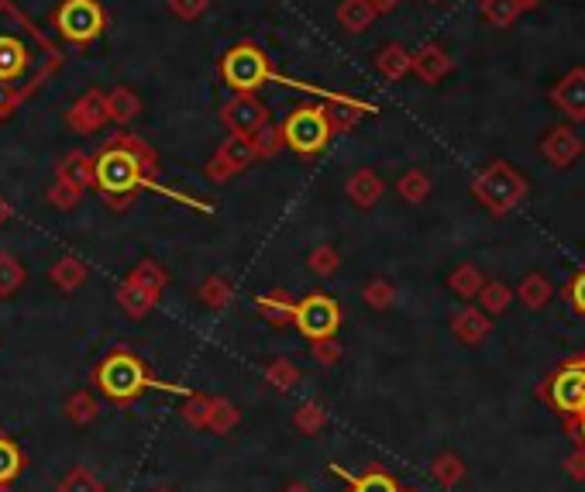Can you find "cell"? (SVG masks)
I'll return each mask as SVG.
<instances>
[{
	"mask_svg": "<svg viewBox=\"0 0 585 492\" xmlns=\"http://www.w3.org/2000/svg\"><path fill=\"white\" fill-rule=\"evenodd\" d=\"M59 66V45L14 0H0V121L35 97Z\"/></svg>",
	"mask_w": 585,
	"mask_h": 492,
	"instance_id": "1",
	"label": "cell"
},
{
	"mask_svg": "<svg viewBox=\"0 0 585 492\" xmlns=\"http://www.w3.org/2000/svg\"><path fill=\"white\" fill-rule=\"evenodd\" d=\"M97 162V186L93 190L100 193V200L107 203L111 210H128L135 203L138 190H155L162 197H173L186 207H197L210 214V203L197 200V197H183V193L169 190V186H159V155H155L152 145H145L138 135L131 131H117L114 138H107L100 145V152L93 155Z\"/></svg>",
	"mask_w": 585,
	"mask_h": 492,
	"instance_id": "2",
	"label": "cell"
},
{
	"mask_svg": "<svg viewBox=\"0 0 585 492\" xmlns=\"http://www.w3.org/2000/svg\"><path fill=\"white\" fill-rule=\"evenodd\" d=\"M100 393L111 396L114 403H131L135 396H142L145 389H169V393H190L183 386H166V382H155L148 376L145 362L135 351H111L107 358H100V365L93 369Z\"/></svg>",
	"mask_w": 585,
	"mask_h": 492,
	"instance_id": "3",
	"label": "cell"
},
{
	"mask_svg": "<svg viewBox=\"0 0 585 492\" xmlns=\"http://www.w3.org/2000/svg\"><path fill=\"white\" fill-rule=\"evenodd\" d=\"M472 197L479 200L489 214L503 217V214H513V210L524 207L527 197H530V183L510 166V162L496 159V162H486V166L475 173Z\"/></svg>",
	"mask_w": 585,
	"mask_h": 492,
	"instance_id": "4",
	"label": "cell"
},
{
	"mask_svg": "<svg viewBox=\"0 0 585 492\" xmlns=\"http://www.w3.org/2000/svg\"><path fill=\"white\" fill-rule=\"evenodd\" d=\"M52 28L73 49H87L107 31V11L100 0H62L52 11Z\"/></svg>",
	"mask_w": 585,
	"mask_h": 492,
	"instance_id": "5",
	"label": "cell"
},
{
	"mask_svg": "<svg viewBox=\"0 0 585 492\" xmlns=\"http://www.w3.org/2000/svg\"><path fill=\"white\" fill-rule=\"evenodd\" d=\"M541 400L558 413L565 424L579 420L585 413V355L561 362L548 382L541 386Z\"/></svg>",
	"mask_w": 585,
	"mask_h": 492,
	"instance_id": "6",
	"label": "cell"
},
{
	"mask_svg": "<svg viewBox=\"0 0 585 492\" xmlns=\"http://www.w3.org/2000/svg\"><path fill=\"white\" fill-rule=\"evenodd\" d=\"M283 138L286 148L303 159H317L334 138L331 117H327L324 104H303L283 121Z\"/></svg>",
	"mask_w": 585,
	"mask_h": 492,
	"instance_id": "7",
	"label": "cell"
},
{
	"mask_svg": "<svg viewBox=\"0 0 585 492\" xmlns=\"http://www.w3.org/2000/svg\"><path fill=\"white\" fill-rule=\"evenodd\" d=\"M272 66V59L265 56V49H259L255 42H238L231 45L221 56V80L224 87H231L234 93H255L265 87V69Z\"/></svg>",
	"mask_w": 585,
	"mask_h": 492,
	"instance_id": "8",
	"label": "cell"
},
{
	"mask_svg": "<svg viewBox=\"0 0 585 492\" xmlns=\"http://www.w3.org/2000/svg\"><path fill=\"white\" fill-rule=\"evenodd\" d=\"M341 303L334 300L331 293H307L300 296V303H296V314H293V327L300 331V338L307 341H324V338H334L341 327Z\"/></svg>",
	"mask_w": 585,
	"mask_h": 492,
	"instance_id": "9",
	"label": "cell"
},
{
	"mask_svg": "<svg viewBox=\"0 0 585 492\" xmlns=\"http://www.w3.org/2000/svg\"><path fill=\"white\" fill-rule=\"evenodd\" d=\"M259 162V152H255V142L245 135H231L224 138L221 148L214 152V159L207 162V179L210 183H228V179L248 173V169Z\"/></svg>",
	"mask_w": 585,
	"mask_h": 492,
	"instance_id": "10",
	"label": "cell"
},
{
	"mask_svg": "<svg viewBox=\"0 0 585 492\" xmlns=\"http://www.w3.org/2000/svg\"><path fill=\"white\" fill-rule=\"evenodd\" d=\"M221 121L231 135L255 138L265 124H269V107H265L255 93H234L228 104L221 107Z\"/></svg>",
	"mask_w": 585,
	"mask_h": 492,
	"instance_id": "11",
	"label": "cell"
},
{
	"mask_svg": "<svg viewBox=\"0 0 585 492\" xmlns=\"http://www.w3.org/2000/svg\"><path fill=\"white\" fill-rule=\"evenodd\" d=\"M548 97L572 124H585V66L568 69L555 87H551Z\"/></svg>",
	"mask_w": 585,
	"mask_h": 492,
	"instance_id": "12",
	"label": "cell"
},
{
	"mask_svg": "<svg viewBox=\"0 0 585 492\" xmlns=\"http://www.w3.org/2000/svg\"><path fill=\"white\" fill-rule=\"evenodd\" d=\"M107 121H111V107H107L104 90H87L66 114V124L76 135H93V131H100Z\"/></svg>",
	"mask_w": 585,
	"mask_h": 492,
	"instance_id": "13",
	"label": "cell"
},
{
	"mask_svg": "<svg viewBox=\"0 0 585 492\" xmlns=\"http://www.w3.org/2000/svg\"><path fill=\"white\" fill-rule=\"evenodd\" d=\"M582 152H585V142L579 138V131H575L572 124H558V128H551L548 135L541 138L544 162L555 166V169H568Z\"/></svg>",
	"mask_w": 585,
	"mask_h": 492,
	"instance_id": "14",
	"label": "cell"
},
{
	"mask_svg": "<svg viewBox=\"0 0 585 492\" xmlns=\"http://www.w3.org/2000/svg\"><path fill=\"white\" fill-rule=\"evenodd\" d=\"M451 69H455V62H451V56L441 49L438 42H427V45H420V49L413 52V73H417V80L427 83V87H438Z\"/></svg>",
	"mask_w": 585,
	"mask_h": 492,
	"instance_id": "15",
	"label": "cell"
},
{
	"mask_svg": "<svg viewBox=\"0 0 585 492\" xmlns=\"http://www.w3.org/2000/svg\"><path fill=\"white\" fill-rule=\"evenodd\" d=\"M451 331H455V338L462 341V345L475 348L482 345V341L489 338V331H493V320H489V314L482 307H462L455 314V320H451Z\"/></svg>",
	"mask_w": 585,
	"mask_h": 492,
	"instance_id": "16",
	"label": "cell"
},
{
	"mask_svg": "<svg viewBox=\"0 0 585 492\" xmlns=\"http://www.w3.org/2000/svg\"><path fill=\"white\" fill-rule=\"evenodd\" d=\"M372 114H379V107L369 104V100L351 97V93H345L341 100H334V104H327V117H331L334 135H345V131L355 128L362 117H372Z\"/></svg>",
	"mask_w": 585,
	"mask_h": 492,
	"instance_id": "17",
	"label": "cell"
},
{
	"mask_svg": "<svg viewBox=\"0 0 585 492\" xmlns=\"http://www.w3.org/2000/svg\"><path fill=\"white\" fill-rule=\"evenodd\" d=\"M345 193L358 210H372L382 200L386 186H382V179L372 173V169H355V173L348 176V183H345Z\"/></svg>",
	"mask_w": 585,
	"mask_h": 492,
	"instance_id": "18",
	"label": "cell"
},
{
	"mask_svg": "<svg viewBox=\"0 0 585 492\" xmlns=\"http://www.w3.org/2000/svg\"><path fill=\"white\" fill-rule=\"evenodd\" d=\"M376 69L389 83H400L413 73V52L400 42H389L376 52Z\"/></svg>",
	"mask_w": 585,
	"mask_h": 492,
	"instance_id": "19",
	"label": "cell"
},
{
	"mask_svg": "<svg viewBox=\"0 0 585 492\" xmlns=\"http://www.w3.org/2000/svg\"><path fill=\"white\" fill-rule=\"evenodd\" d=\"M56 176L66 179V183H76L80 190H90V186H97V162H93V155L76 148V152H69L59 159Z\"/></svg>",
	"mask_w": 585,
	"mask_h": 492,
	"instance_id": "20",
	"label": "cell"
},
{
	"mask_svg": "<svg viewBox=\"0 0 585 492\" xmlns=\"http://www.w3.org/2000/svg\"><path fill=\"white\" fill-rule=\"evenodd\" d=\"M331 468V475H341V479L348 482V492H400L403 486L393 479L389 472H379V468H369V472H362V475H351L348 468H341V465H327Z\"/></svg>",
	"mask_w": 585,
	"mask_h": 492,
	"instance_id": "21",
	"label": "cell"
},
{
	"mask_svg": "<svg viewBox=\"0 0 585 492\" xmlns=\"http://www.w3.org/2000/svg\"><path fill=\"white\" fill-rule=\"evenodd\" d=\"M296 296H290L286 290H269V293H259L255 296V310L269 320V324H293V314H296Z\"/></svg>",
	"mask_w": 585,
	"mask_h": 492,
	"instance_id": "22",
	"label": "cell"
},
{
	"mask_svg": "<svg viewBox=\"0 0 585 492\" xmlns=\"http://www.w3.org/2000/svg\"><path fill=\"white\" fill-rule=\"evenodd\" d=\"M117 303H121V310L131 320H142V317H148L155 310L159 296H155L152 290H145V286L131 283V279H124V283L117 286Z\"/></svg>",
	"mask_w": 585,
	"mask_h": 492,
	"instance_id": "23",
	"label": "cell"
},
{
	"mask_svg": "<svg viewBox=\"0 0 585 492\" xmlns=\"http://www.w3.org/2000/svg\"><path fill=\"white\" fill-rule=\"evenodd\" d=\"M334 18H338V25L351 31V35H362V31L372 28V21H376L379 14H376V7H372V0H341Z\"/></svg>",
	"mask_w": 585,
	"mask_h": 492,
	"instance_id": "24",
	"label": "cell"
},
{
	"mask_svg": "<svg viewBox=\"0 0 585 492\" xmlns=\"http://www.w3.org/2000/svg\"><path fill=\"white\" fill-rule=\"evenodd\" d=\"M49 279L59 286L62 293H73L90 279V265L83 259H76V255H62V259L49 269Z\"/></svg>",
	"mask_w": 585,
	"mask_h": 492,
	"instance_id": "25",
	"label": "cell"
},
{
	"mask_svg": "<svg viewBox=\"0 0 585 492\" xmlns=\"http://www.w3.org/2000/svg\"><path fill=\"white\" fill-rule=\"evenodd\" d=\"M107 107H111V121L114 124H131L138 114H142V97H138L131 87H114L107 93Z\"/></svg>",
	"mask_w": 585,
	"mask_h": 492,
	"instance_id": "26",
	"label": "cell"
},
{
	"mask_svg": "<svg viewBox=\"0 0 585 492\" xmlns=\"http://www.w3.org/2000/svg\"><path fill=\"white\" fill-rule=\"evenodd\" d=\"M517 296H520V303H524V307L544 310V307H548V300H551L548 276H544V272H527V276L520 279V286H517Z\"/></svg>",
	"mask_w": 585,
	"mask_h": 492,
	"instance_id": "27",
	"label": "cell"
},
{
	"mask_svg": "<svg viewBox=\"0 0 585 492\" xmlns=\"http://www.w3.org/2000/svg\"><path fill=\"white\" fill-rule=\"evenodd\" d=\"M448 286H451V293L462 296V300H479L482 286H486V276H482V272L475 269L472 262H465V265H458V269L448 276Z\"/></svg>",
	"mask_w": 585,
	"mask_h": 492,
	"instance_id": "28",
	"label": "cell"
},
{
	"mask_svg": "<svg viewBox=\"0 0 585 492\" xmlns=\"http://www.w3.org/2000/svg\"><path fill=\"white\" fill-rule=\"evenodd\" d=\"M510 303H513L510 286H506L503 279H486V286H482V293H479V307L486 310L489 317H499L510 310Z\"/></svg>",
	"mask_w": 585,
	"mask_h": 492,
	"instance_id": "29",
	"label": "cell"
},
{
	"mask_svg": "<svg viewBox=\"0 0 585 492\" xmlns=\"http://www.w3.org/2000/svg\"><path fill=\"white\" fill-rule=\"evenodd\" d=\"M396 193L407 203H424L431 197V176L424 169H407V173L396 179Z\"/></svg>",
	"mask_w": 585,
	"mask_h": 492,
	"instance_id": "30",
	"label": "cell"
},
{
	"mask_svg": "<svg viewBox=\"0 0 585 492\" xmlns=\"http://www.w3.org/2000/svg\"><path fill=\"white\" fill-rule=\"evenodd\" d=\"M128 279L131 283H138V286H145V290H152L155 296H162V290H166V283H169L166 269H162L155 259H142L135 269L128 272Z\"/></svg>",
	"mask_w": 585,
	"mask_h": 492,
	"instance_id": "31",
	"label": "cell"
},
{
	"mask_svg": "<svg viewBox=\"0 0 585 492\" xmlns=\"http://www.w3.org/2000/svg\"><path fill=\"white\" fill-rule=\"evenodd\" d=\"M520 4L517 0H482V18L493 28H513L520 18Z\"/></svg>",
	"mask_w": 585,
	"mask_h": 492,
	"instance_id": "32",
	"label": "cell"
},
{
	"mask_svg": "<svg viewBox=\"0 0 585 492\" xmlns=\"http://www.w3.org/2000/svg\"><path fill=\"white\" fill-rule=\"evenodd\" d=\"M25 283H28L25 262H18L14 255H7V252H0V296L18 293Z\"/></svg>",
	"mask_w": 585,
	"mask_h": 492,
	"instance_id": "33",
	"label": "cell"
},
{
	"mask_svg": "<svg viewBox=\"0 0 585 492\" xmlns=\"http://www.w3.org/2000/svg\"><path fill=\"white\" fill-rule=\"evenodd\" d=\"M431 475L441 482L444 489H455L458 482L465 479V462H462V458H458V455H451V451H444V455L434 458Z\"/></svg>",
	"mask_w": 585,
	"mask_h": 492,
	"instance_id": "34",
	"label": "cell"
},
{
	"mask_svg": "<svg viewBox=\"0 0 585 492\" xmlns=\"http://www.w3.org/2000/svg\"><path fill=\"white\" fill-rule=\"evenodd\" d=\"M210 406H214V396L207 393H186V403H183V420L190 427H197V431H207L210 424Z\"/></svg>",
	"mask_w": 585,
	"mask_h": 492,
	"instance_id": "35",
	"label": "cell"
},
{
	"mask_svg": "<svg viewBox=\"0 0 585 492\" xmlns=\"http://www.w3.org/2000/svg\"><path fill=\"white\" fill-rule=\"evenodd\" d=\"M238 420H241L238 406H234L231 400H224V396H214V406H210V424H207V431H214V434H231L234 427H238Z\"/></svg>",
	"mask_w": 585,
	"mask_h": 492,
	"instance_id": "36",
	"label": "cell"
},
{
	"mask_svg": "<svg viewBox=\"0 0 585 492\" xmlns=\"http://www.w3.org/2000/svg\"><path fill=\"white\" fill-rule=\"evenodd\" d=\"M200 300H204L210 310H224V307H228V303L234 300L231 279H224V276H207V279H204V286H200Z\"/></svg>",
	"mask_w": 585,
	"mask_h": 492,
	"instance_id": "37",
	"label": "cell"
},
{
	"mask_svg": "<svg viewBox=\"0 0 585 492\" xmlns=\"http://www.w3.org/2000/svg\"><path fill=\"white\" fill-rule=\"evenodd\" d=\"M265 382L279 393H290V389L300 382V369L290 362V358H276V362L265 365Z\"/></svg>",
	"mask_w": 585,
	"mask_h": 492,
	"instance_id": "38",
	"label": "cell"
},
{
	"mask_svg": "<svg viewBox=\"0 0 585 492\" xmlns=\"http://www.w3.org/2000/svg\"><path fill=\"white\" fill-rule=\"evenodd\" d=\"M62 410H66V420L69 424H76V427H87L93 417H97V400H93V396L87 393V389H80V393H73L66 400V406H62Z\"/></svg>",
	"mask_w": 585,
	"mask_h": 492,
	"instance_id": "39",
	"label": "cell"
},
{
	"mask_svg": "<svg viewBox=\"0 0 585 492\" xmlns=\"http://www.w3.org/2000/svg\"><path fill=\"white\" fill-rule=\"evenodd\" d=\"M327 424V413L321 403H300L293 413V427L300 434H321Z\"/></svg>",
	"mask_w": 585,
	"mask_h": 492,
	"instance_id": "40",
	"label": "cell"
},
{
	"mask_svg": "<svg viewBox=\"0 0 585 492\" xmlns=\"http://www.w3.org/2000/svg\"><path fill=\"white\" fill-rule=\"evenodd\" d=\"M56 492H107V486L90 472V468H73V472L59 479Z\"/></svg>",
	"mask_w": 585,
	"mask_h": 492,
	"instance_id": "41",
	"label": "cell"
},
{
	"mask_svg": "<svg viewBox=\"0 0 585 492\" xmlns=\"http://www.w3.org/2000/svg\"><path fill=\"white\" fill-rule=\"evenodd\" d=\"M255 142V152H259V159H276L279 152L286 148V138H283V124H265L259 135L252 138Z\"/></svg>",
	"mask_w": 585,
	"mask_h": 492,
	"instance_id": "42",
	"label": "cell"
},
{
	"mask_svg": "<svg viewBox=\"0 0 585 492\" xmlns=\"http://www.w3.org/2000/svg\"><path fill=\"white\" fill-rule=\"evenodd\" d=\"M83 193H87V190H80L76 183H66V179L56 176V183H52L49 193H45V200H49L56 210H73V207H80Z\"/></svg>",
	"mask_w": 585,
	"mask_h": 492,
	"instance_id": "43",
	"label": "cell"
},
{
	"mask_svg": "<svg viewBox=\"0 0 585 492\" xmlns=\"http://www.w3.org/2000/svg\"><path fill=\"white\" fill-rule=\"evenodd\" d=\"M362 300L369 303L372 310H389L396 300V290L389 286V279H369V283L362 286Z\"/></svg>",
	"mask_w": 585,
	"mask_h": 492,
	"instance_id": "44",
	"label": "cell"
},
{
	"mask_svg": "<svg viewBox=\"0 0 585 492\" xmlns=\"http://www.w3.org/2000/svg\"><path fill=\"white\" fill-rule=\"evenodd\" d=\"M307 265H310V272H314V276H334V272H338V265H341V255H338V248H334V245H321V248H314V252H310Z\"/></svg>",
	"mask_w": 585,
	"mask_h": 492,
	"instance_id": "45",
	"label": "cell"
},
{
	"mask_svg": "<svg viewBox=\"0 0 585 492\" xmlns=\"http://www.w3.org/2000/svg\"><path fill=\"white\" fill-rule=\"evenodd\" d=\"M21 472V451L7 437H0V482H11Z\"/></svg>",
	"mask_w": 585,
	"mask_h": 492,
	"instance_id": "46",
	"label": "cell"
},
{
	"mask_svg": "<svg viewBox=\"0 0 585 492\" xmlns=\"http://www.w3.org/2000/svg\"><path fill=\"white\" fill-rule=\"evenodd\" d=\"M565 300L572 303V310L585 320V265L579 272H575L572 279H568V286H565Z\"/></svg>",
	"mask_w": 585,
	"mask_h": 492,
	"instance_id": "47",
	"label": "cell"
},
{
	"mask_svg": "<svg viewBox=\"0 0 585 492\" xmlns=\"http://www.w3.org/2000/svg\"><path fill=\"white\" fill-rule=\"evenodd\" d=\"M210 0H169V11L183 21H197L200 14H207Z\"/></svg>",
	"mask_w": 585,
	"mask_h": 492,
	"instance_id": "48",
	"label": "cell"
},
{
	"mask_svg": "<svg viewBox=\"0 0 585 492\" xmlns=\"http://www.w3.org/2000/svg\"><path fill=\"white\" fill-rule=\"evenodd\" d=\"M310 351H314V358L321 365H327V369H331V365H338V358H341V348H338V341H334V338L310 341Z\"/></svg>",
	"mask_w": 585,
	"mask_h": 492,
	"instance_id": "49",
	"label": "cell"
},
{
	"mask_svg": "<svg viewBox=\"0 0 585 492\" xmlns=\"http://www.w3.org/2000/svg\"><path fill=\"white\" fill-rule=\"evenodd\" d=\"M565 468H568V475H572L575 482H582L585 479V448H575V455H568Z\"/></svg>",
	"mask_w": 585,
	"mask_h": 492,
	"instance_id": "50",
	"label": "cell"
},
{
	"mask_svg": "<svg viewBox=\"0 0 585 492\" xmlns=\"http://www.w3.org/2000/svg\"><path fill=\"white\" fill-rule=\"evenodd\" d=\"M565 431L575 441V448H585V413L579 420H572V424H565Z\"/></svg>",
	"mask_w": 585,
	"mask_h": 492,
	"instance_id": "51",
	"label": "cell"
},
{
	"mask_svg": "<svg viewBox=\"0 0 585 492\" xmlns=\"http://www.w3.org/2000/svg\"><path fill=\"white\" fill-rule=\"evenodd\" d=\"M372 7H376V14H389L400 7V0H372Z\"/></svg>",
	"mask_w": 585,
	"mask_h": 492,
	"instance_id": "52",
	"label": "cell"
},
{
	"mask_svg": "<svg viewBox=\"0 0 585 492\" xmlns=\"http://www.w3.org/2000/svg\"><path fill=\"white\" fill-rule=\"evenodd\" d=\"M11 214H14V207H11V203H7L4 197H0V224L11 221Z\"/></svg>",
	"mask_w": 585,
	"mask_h": 492,
	"instance_id": "53",
	"label": "cell"
},
{
	"mask_svg": "<svg viewBox=\"0 0 585 492\" xmlns=\"http://www.w3.org/2000/svg\"><path fill=\"white\" fill-rule=\"evenodd\" d=\"M517 4H520V11H537L544 0H517Z\"/></svg>",
	"mask_w": 585,
	"mask_h": 492,
	"instance_id": "54",
	"label": "cell"
},
{
	"mask_svg": "<svg viewBox=\"0 0 585 492\" xmlns=\"http://www.w3.org/2000/svg\"><path fill=\"white\" fill-rule=\"evenodd\" d=\"M283 492H314V489H310L307 482H290V486H286Z\"/></svg>",
	"mask_w": 585,
	"mask_h": 492,
	"instance_id": "55",
	"label": "cell"
},
{
	"mask_svg": "<svg viewBox=\"0 0 585 492\" xmlns=\"http://www.w3.org/2000/svg\"><path fill=\"white\" fill-rule=\"evenodd\" d=\"M400 492H424V489H417V486H407V489H400Z\"/></svg>",
	"mask_w": 585,
	"mask_h": 492,
	"instance_id": "56",
	"label": "cell"
},
{
	"mask_svg": "<svg viewBox=\"0 0 585 492\" xmlns=\"http://www.w3.org/2000/svg\"><path fill=\"white\" fill-rule=\"evenodd\" d=\"M152 492H173V489H152Z\"/></svg>",
	"mask_w": 585,
	"mask_h": 492,
	"instance_id": "57",
	"label": "cell"
},
{
	"mask_svg": "<svg viewBox=\"0 0 585 492\" xmlns=\"http://www.w3.org/2000/svg\"><path fill=\"white\" fill-rule=\"evenodd\" d=\"M427 4H441V0H427Z\"/></svg>",
	"mask_w": 585,
	"mask_h": 492,
	"instance_id": "58",
	"label": "cell"
},
{
	"mask_svg": "<svg viewBox=\"0 0 585 492\" xmlns=\"http://www.w3.org/2000/svg\"><path fill=\"white\" fill-rule=\"evenodd\" d=\"M479 4H482V0H479Z\"/></svg>",
	"mask_w": 585,
	"mask_h": 492,
	"instance_id": "59",
	"label": "cell"
}]
</instances>
